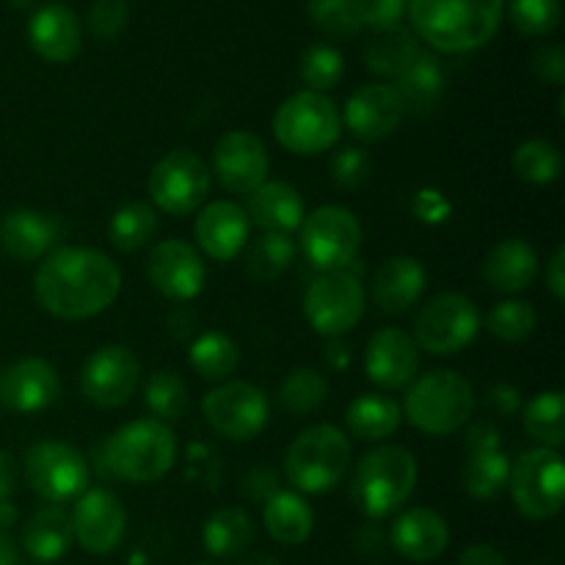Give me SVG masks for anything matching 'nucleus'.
<instances>
[{
    "label": "nucleus",
    "instance_id": "obj_9",
    "mask_svg": "<svg viewBox=\"0 0 565 565\" xmlns=\"http://www.w3.org/2000/svg\"><path fill=\"white\" fill-rule=\"evenodd\" d=\"M480 331V312L463 292H439L419 307L414 342L434 356H452L472 345Z\"/></svg>",
    "mask_w": 565,
    "mask_h": 565
},
{
    "label": "nucleus",
    "instance_id": "obj_41",
    "mask_svg": "<svg viewBox=\"0 0 565 565\" xmlns=\"http://www.w3.org/2000/svg\"><path fill=\"white\" fill-rule=\"evenodd\" d=\"M326 392H329V384L318 370L296 367L279 384V403L290 414H312L323 406Z\"/></svg>",
    "mask_w": 565,
    "mask_h": 565
},
{
    "label": "nucleus",
    "instance_id": "obj_42",
    "mask_svg": "<svg viewBox=\"0 0 565 565\" xmlns=\"http://www.w3.org/2000/svg\"><path fill=\"white\" fill-rule=\"evenodd\" d=\"M143 403H147V408L160 423L180 419L188 408L185 381L177 373H171V370H158V373L149 375L147 390H143Z\"/></svg>",
    "mask_w": 565,
    "mask_h": 565
},
{
    "label": "nucleus",
    "instance_id": "obj_25",
    "mask_svg": "<svg viewBox=\"0 0 565 565\" xmlns=\"http://www.w3.org/2000/svg\"><path fill=\"white\" fill-rule=\"evenodd\" d=\"M425 268L417 257H390L373 274V301L386 315H406L425 292Z\"/></svg>",
    "mask_w": 565,
    "mask_h": 565
},
{
    "label": "nucleus",
    "instance_id": "obj_6",
    "mask_svg": "<svg viewBox=\"0 0 565 565\" xmlns=\"http://www.w3.org/2000/svg\"><path fill=\"white\" fill-rule=\"evenodd\" d=\"M351 467V441L334 425H312L287 447L285 475L303 494H329Z\"/></svg>",
    "mask_w": 565,
    "mask_h": 565
},
{
    "label": "nucleus",
    "instance_id": "obj_13",
    "mask_svg": "<svg viewBox=\"0 0 565 565\" xmlns=\"http://www.w3.org/2000/svg\"><path fill=\"white\" fill-rule=\"evenodd\" d=\"M25 480L50 505H64L86 491V458L64 441H39L25 456Z\"/></svg>",
    "mask_w": 565,
    "mask_h": 565
},
{
    "label": "nucleus",
    "instance_id": "obj_4",
    "mask_svg": "<svg viewBox=\"0 0 565 565\" xmlns=\"http://www.w3.org/2000/svg\"><path fill=\"white\" fill-rule=\"evenodd\" d=\"M417 486V458L401 445H381L356 463L351 497L370 519H386L401 511Z\"/></svg>",
    "mask_w": 565,
    "mask_h": 565
},
{
    "label": "nucleus",
    "instance_id": "obj_27",
    "mask_svg": "<svg viewBox=\"0 0 565 565\" xmlns=\"http://www.w3.org/2000/svg\"><path fill=\"white\" fill-rule=\"evenodd\" d=\"M246 215L270 235H290L303 221V199L287 182H263L257 191L248 193Z\"/></svg>",
    "mask_w": 565,
    "mask_h": 565
},
{
    "label": "nucleus",
    "instance_id": "obj_5",
    "mask_svg": "<svg viewBox=\"0 0 565 565\" xmlns=\"http://www.w3.org/2000/svg\"><path fill=\"white\" fill-rule=\"evenodd\" d=\"M403 417L428 436H452L475 412V392L452 370H430L406 386Z\"/></svg>",
    "mask_w": 565,
    "mask_h": 565
},
{
    "label": "nucleus",
    "instance_id": "obj_46",
    "mask_svg": "<svg viewBox=\"0 0 565 565\" xmlns=\"http://www.w3.org/2000/svg\"><path fill=\"white\" fill-rule=\"evenodd\" d=\"M511 20L524 36H546L561 25V0H511Z\"/></svg>",
    "mask_w": 565,
    "mask_h": 565
},
{
    "label": "nucleus",
    "instance_id": "obj_30",
    "mask_svg": "<svg viewBox=\"0 0 565 565\" xmlns=\"http://www.w3.org/2000/svg\"><path fill=\"white\" fill-rule=\"evenodd\" d=\"M263 522L270 539L285 546H298L312 535L315 513L296 491H276L265 500Z\"/></svg>",
    "mask_w": 565,
    "mask_h": 565
},
{
    "label": "nucleus",
    "instance_id": "obj_56",
    "mask_svg": "<svg viewBox=\"0 0 565 565\" xmlns=\"http://www.w3.org/2000/svg\"><path fill=\"white\" fill-rule=\"evenodd\" d=\"M14 486H17L14 458H11L6 450H0V502L9 500V497L14 494Z\"/></svg>",
    "mask_w": 565,
    "mask_h": 565
},
{
    "label": "nucleus",
    "instance_id": "obj_10",
    "mask_svg": "<svg viewBox=\"0 0 565 565\" xmlns=\"http://www.w3.org/2000/svg\"><path fill=\"white\" fill-rule=\"evenodd\" d=\"M298 232H301L298 241H301L303 257L323 274L348 270L362 246V224L351 210L340 204H326L303 215Z\"/></svg>",
    "mask_w": 565,
    "mask_h": 565
},
{
    "label": "nucleus",
    "instance_id": "obj_21",
    "mask_svg": "<svg viewBox=\"0 0 565 565\" xmlns=\"http://www.w3.org/2000/svg\"><path fill=\"white\" fill-rule=\"evenodd\" d=\"M419 348L401 329H379L364 348V370L375 386L386 392L406 390L417 379Z\"/></svg>",
    "mask_w": 565,
    "mask_h": 565
},
{
    "label": "nucleus",
    "instance_id": "obj_1",
    "mask_svg": "<svg viewBox=\"0 0 565 565\" xmlns=\"http://www.w3.org/2000/svg\"><path fill=\"white\" fill-rule=\"evenodd\" d=\"M119 290V265L97 248H53L33 276L39 307L61 320H86L105 312Z\"/></svg>",
    "mask_w": 565,
    "mask_h": 565
},
{
    "label": "nucleus",
    "instance_id": "obj_14",
    "mask_svg": "<svg viewBox=\"0 0 565 565\" xmlns=\"http://www.w3.org/2000/svg\"><path fill=\"white\" fill-rule=\"evenodd\" d=\"M204 419L218 436L230 441H248L268 425L270 406L259 386L248 381H224L207 392L202 403Z\"/></svg>",
    "mask_w": 565,
    "mask_h": 565
},
{
    "label": "nucleus",
    "instance_id": "obj_7",
    "mask_svg": "<svg viewBox=\"0 0 565 565\" xmlns=\"http://www.w3.org/2000/svg\"><path fill=\"white\" fill-rule=\"evenodd\" d=\"M274 136L292 154L329 152L342 136V114L334 99L307 88L276 108Z\"/></svg>",
    "mask_w": 565,
    "mask_h": 565
},
{
    "label": "nucleus",
    "instance_id": "obj_36",
    "mask_svg": "<svg viewBox=\"0 0 565 565\" xmlns=\"http://www.w3.org/2000/svg\"><path fill=\"white\" fill-rule=\"evenodd\" d=\"M188 362L204 381H226L241 364V351L224 331H204L191 342Z\"/></svg>",
    "mask_w": 565,
    "mask_h": 565
},
{
    "label": "nucleus",
    "instance_id": "obj_37",
    "mask_svg": "<svg viewBox=\"0 0 565 565\" xmlns=\"http://www.w3.org/2000/svg\"><path fill=\"white\" fill-rule=\"evenodd\" d=\"M524 430L530 439L541 441L550 450H557L565 441V395L561 390H550L535 395L524 406Z\"/></svg>",
    "mask_w": 565,
    "mask_h": 565
},
{
    "label": "nucleus",
    "instance_id": "obj_55",
    "mask_svg": "<svg viewBox=\"0 0 565 565\" xmlns=\"http://www.w3.org/2000/svg\"><path fill=\"white\" fill-rule=\"evenodd\" d=\"M417 199H423V202H428V210H423V213H417L423 221H445L447 215H450V204L445 202V196L436 191H423Z\"/></svg>",
    "mask_w": 565,
    "mask_h": 565
},
{
    "label": "nucleus",
    "instance_id": "obj_59",
    "mask_svg": "<svg viewBox=\"0 0 565 565\" xmlns=\"http://www.w3.org/2000/svg\"><path fill=\"white\" fill-rule=\"evenodd\" d=\"M14 522H17V508L11 505V500H3L0 502V530L11 527Z\"/></svg>",
    "mask_w": 565,
    "mask_h": 565
},
{
    "label": "nucleus",
    "instance_id": "obj_50",
    "mask_svg": "<svg viewBox=\"0 0 565 565\" xmlns=\"http://www.w3.org/2000/svg\"><path fill=\"white\" fill-rule=\"evenodd\" d=\"M362 6L364 25L384 31V28L401 25L403 14H406V0H359Z\"/></svg>",
    "mask_w": 565,
    "mask_h": 565
},
{
    "label": "nucleus",
    "instance_id": "obj_8",
    "mask_svg": "<svg viewBox=\"0 0 565 565\" xmlns=\"http://www.w3.org/2000/svg\"><path fill=\"white\" fill-rule=\"evenodd\" d=\"M508 491H511L516 511L530 522H546V519L557 516L565 497L561 452L550 450V447H535V450L522 452L511 463Z\"/></svg>",
    "mask_w": 565,
    "mask_h": 565
},
{
    "label": "nucleus",
    "instance_id": "obj_26",
    "mask_svg": "<svg viewBox=\"0 0 565 565\" xmlns=\"http://www.w3.org/2000/svg\"><path fill=\"white\" fill-rule=\"evenodd\" d=\"M390 541L406 561L430 563L450 544V527L430 508H412L392 524Z\"/></svg>",
    "mask_w": 565,
    "mask_h": 565
},
{
    "label": "nucleus",
    "instance_id": "obj_15",
    "mask_svg": "<svg viewBox=\"0 0 565 565\" xmlns=\"http://www.w3.org/2000/svg\"><path fill=\"white\" fill-rule=\"evenodd\" d=\"M141 364L125 345H103L86 359L81 373V392L97 408H119L136 395Z\"/></svg>",
    "mask_w": 565,
    "mask_h": 565
},
{
    "label": "nucleus",
    "instance_id": "obj_31",
    "mask_svg": "<svg viewBox=\"0 0 565 565\" xmlns=\"http://www.w3.org/2000/svg\"><path fill=\"white\" fill-rule=\"evenodd\" d=\"M445 70H441V61L436 58L428 50H419L412 58V64L401 72L397 77V94L403 97V105L414 110H430L439 105L441 94H445Z\"/></svg>",
    "mask_w": 565,
    "mask_h": 565
},
{
    "label": "nucleus",
    "instance_id": "obj_18",
    "mask_svg": "<svg viewBox=\"0 0 565 565\" xmlns=\"http://www.w3.org/2000/svg\"><path fill=\"white\" fill-rule=\"evenodd\" d=\"M72 527L75 541L88 555H110L125 539V505L108 489L83 491L72 511Z\"/></svg>",
    "mask_w": 565,
    "mask_h": 565
},
{
    "label": "nucleus",
    "instance_id": "obj_38",
    "mask_svg": "<svg viewBox=\"0 0 565 565\" xmlns=\"http://www.w3.org/2000/svg\"><path fill=\"white\" fill-rule=\"evenodd\" d=\"M158 232V210L147 202H130L119 207L110 218L108 237L119 252H138L152 243Z\"/></svg>",
    "mask_w": 565,
    "mask_h": 565
},
{
    "label": "nucleus",
    "instance_id": "obj_43",
    "mask_svg": "<svg viewBox=\"0 0 565 565\" xmlns=\"http://www.w3.org/2000/svg\"><path fill=\"white\" fill-rule=\"evenodd\" d=\"M307 9L315 28L331 39H351L364 28L359 0H309Z\"/></svg>",
    "mask_w": 565,
    "mask_h": 565
},
{
    "label": "nucleus",
    "instance_id": "obj_24",
    "mask_svg": "<svg viewBox=\"0 0 565 565\" xmlns=\"http://www.w3.org/2000/svg\"><path fill=\"white\" fill-rule=\"evenodd\" d=\"M61 235H64L61 221L39 210H14L0 221V246L17 263L47 257Z\"/></svg>",
    "mask_w": 565,
    "mask_h": 565
},
{
    "label": "nucleus",
    "instance_id": "obj_47",
    "mask_svg": "<svg viewBox=\"0 0 565 565\" xmlns=\"http://www.w3.org/2000/svg\"><path fill=\"white\" fill-rule=\"evenodd\" d=\"M370 169H373L370 154L359 147L340 149L334 154V160H331V177H334L337 188H342V191H356V188H362L370 180Z\"/></svg>",
    "mask_w": 565,
    "mask_h": 565
},
{
    "label": "nucleus",
    "instance_id": "obj_60",
    "mask_svg": "<svg viewBox=\"0 0 565 565\" xmlns=\"http://www.w3.org/2000/svg\"><path fill=\"white\" fill-rule=\"evenodd\" d=\"M243 565H279V563L268 555H259V557H252V561H246Z\"/></svg>",
    "mask_w": 565,
    "mask_h": 565
},
{
    "label": "nucleus",
    "instance_id": "obj_53",
    "mask_svg": "<svg viewBox=\"0 0 565 565\" xmlns=\"http://www.w3.org/2000/svg\"><path fill=\"white\" fill-rule=\"evenodd\" d=\"M546 287L557 301H565V246H557V252L552 254L550 268H546Z\"/></svg>",
    "mask_w": 565,
    "mask_h": 565
},
{
    "label": "nucleus",
    "instance_id": "obj_28",
    "mask_svg": "<svg viewBox=\"0 0 565 565\" xmlns=\"http://www.w3.org/2000/svg\"><path fill=\"white\" fill-rule=\"evenodd\" d=\"M539 276V254L530 243L511 237V241L497 243L483 263V279L491 290L516 296L527 290Z\"/></svg>",
    "mask_w": 565,
    "mask_h": 565
},
{
    "label": "nucleus",
    "instance_id": "obj_33",
    "mask_svg": "<svg viewBox=\"0 0 565 565\" xmlns=\"http://www.w3.org/2000/svg\"><path fill=\"white\" fill-rule=\"evenodd\" d=\"M202 539L213 557H237L254 544V522L243 508H221L204 522Z\"/></svg>",
    "mask_w": 565,
    "mask_h": 565
},
{
    "label": "nucleus",
    "instance_id": "obj_48",
    "mask_svg": "<svg viewBox=\"0 0 565 565\" xmlns=\"http://www.w3.org/2000/svg\"><path fill=\"white\" fill-rule=\"evenodd\" d=\"M130 6L127 0H94L88 9V28L97 39H116L127 25Z\"/></svg>",
    "mask_w": 565,
    "mask_h": 565
},
{
    "label": "nucleus",
    "instance_id": "obj_57",
    "mask_svg": "<svg viewBox=\"0 0 565 565\" xmlns=\"http://www.w3.org/2000/svg\"><path fill=\"white\" fill-rule=\"evenodd\" d=\"M326 364H329L331 370H345L348 364H351V351H348V345H340L337 340H331V345L326 348Z\"/></svg>",
    "mask_w": 565,
    "mask_h": 565
},
{
    "label": "nucleus",
    "instance_id": "obj_32",
    "mask_svg": "<svg viewBox=\"0 0 565 565\" xmlns=\"http://www.w3.org/2000/svg\"><path fill=\"white\" fill-rule=\"evenodd\" d=\"M345 423H348V430H351L356 439L384 441L401 428L403 412L390 395L370 392V395H359L356 401L348 406Z\"/></svg>",
    "mask_w": 565,
    "mask_h": 565
},
{
    "label": "nucleus",
    "instance_id": "obj_44",
    "mask_svg": "<svg viewBox=\"0 0 565 565\" xmlns=\"http://www.w3.org/2000/svg\"><path fill=\"white\" fill-rule=\"evenodd\" d=\"M539 326V315H535L530 301H502L486 318V329L502 342H524Z\"/></svg>",
    "mask_w": 565,
    "mask_h": 565
},
{
    "label": "nucleus",
    "instance_id": "obj_23",
    "mask_svg": "<svg viewBox=\"0 0 565 565\" xmlns=\"http://www.w3.org/2000/svg\"><path fill=\"white\" fill-rule=\"evenodd\" d=\"M28 42L39 58L50 64H66L81 53L83 33L75 11L64 3H47L36 9L28 22Z\"/></svg>",
    "mask_w": 565,
    "mask_h": 565
},
{
    "label": "nucleus",
    "instance_id": "obj_34",
    "mask_svg": "<svg viewBox=\"0 0 565 565\" xmlns=\"http://www.w3.org/2000/svg\"><path fill=\"white\" fill-rule=\"evenodd\" d=\"M417 53V36L412 31H406V28L395 25L384 28V31H375V36L364 47V61H367V66L375 75L401 77V72L412 64V58Z\"/></svg>",
    "mask_w": 565,
    "mask_h": 565
},
{
    "label": "nucleus",
    "instance_id": "obj_45",
    "mask_svg": "<svg viewBox=\"0 0 565 565\" xmlns=\"http://www.w3.org/2000/svg\"><path fill=\"white\" fill-rule=\"evenodd\" d=\"M298 72H301L309 92L323 94L342 81L345 64H342V55L337 47H331V44H312V47L303 50L301 61H298Z\"/></svg>",
    "mask_w": 565,
    "mask_h": 565
},
{
    "label": "nucleus",
    "instance_id": "obj_61",
    "mask_svg": "<svg viewBox=\"0 0 565 565\" xmlns=\"http://www.w3.org/2000/svg\"><path fill=\"white\" fill-rule=\"evenodd\" d=\"M14 3L17 6H28V3H31V0H14Z\"/></svg>",
    "mask_w": 565,
    "mask_h": 565
},
{
    "label": "nucleus",
    "instance_id": "obj_40",
    "mask_svg": "<svg viewBox=\"0 0 565 565\" xmlns=\"http://www.w3.org/2000/svg\"><path fill=\"white\" fill-rule=\"evenodd\" d=\"M513 171L524 182L550 185L563 174V154L555 143L544 141V138H533V141H524L513 152Z\"/></svg>",
    "mask_w": 565,
    "mask_h": 565
},
{
    "label": "nucleus",
    "instance_id": "obj_3",
    "mask_svg": "<svg viewBox=\"0 0 565 565\" xmlns=\"http://www.w3.org/2000/svg\"><path fill=\"white\" fill-rule=\"evenodd\" d=\"M177 461V434L154 417L132 419L105 441V467L125 483H158Z\"/></svg>",
    "mask_w": 565,
    "mask_h": 565
},
{
    "label": "nucleus",
    "instance_id": "obj_52",
    "mask_svg": "<svg viewBox=\"0 0 565 565\" xmlns=\"http://www.w3.org/2000/svg\"><path fill=\"white\" fill-rule=\"evenodd\" d=\"M469 452H486V450H502V436L500 430L491 423H478L472 425L467 436Z\"/></svg>",
    "mask_w": 565,
    "mask_h": 565
},
{
    "label": "nucleus",
    "instance_id": "obj_35",
    "mask_svg": "<svg viewBox=\"0 0 565 565\" xmlns=\"http://www.w3.org/2000/svg\"><path fill=\"white\" fill-rule=\"evenodd\" d=\"M508 475H511V458L502 450L469 452L463 463V489L472 500L491 502L508 489Z\"/></svg>",
    "mask_w": 565,
    "mask_h": 565
},
{
    "label": "nucleus",
    "instance_id": "obj_22",
    "mask_svg": "<svg viewBox=\"0 0 565 565\" xmlns=\"http://www.w3.org/2000/svg\"><path fill=\"white\" fill-rule=\"evenodd\" d=\"M248 235H252V221H248L246 210L230 199L207 204L193 221V237H196L199 248L215 263L235 259L248 246Z\"/></svg>",
    "mask_w": 565,
    "mask_h": 565
},
{
    "label": "nucleus",
    "instance_id": "obj_19",
    "mask_svg": "<svg viewBox=\"0 0 565 565\" xmlns=\"http://www.w3.org/2000/svg\"><path fill=\"white\" fill-rule=\"evenodd\" d=\"M61 395L58 373L36 356L20 359L0 370V408L11 414H36L53 406Z\"/></svg>",
    "mask_w": 565,
    "mask_h": 565
},
{
    "label": "nucleus",
    "instance_id": "obj_58",
    "mask_svg": "<svg viewBox=\"0 0 565 565\" xmlns=\"http://www.w3.org/2000/svg\"><path fill=\"white\" fill-rule=\"evenodd\" d=\"M0 565H17V546L3 530H0Z\"/></svg>",
    "mask_w": 565,
    "mask_h": 565
},
{
    "label": "nucleus",
    "instance_id": "obj_16",
    "mask_svg": "<svg viewBox=\"0 0 565 565\" xmlns=\"http://www.w3.org/2000/svg\"><path fill=\"white\" fill-rule=\"evenodd\" d=\"M147 276L160 296L185 303L204 290L207 268L191 243L171 237V241H160L149 252Z\"/></svg>",
    "mask_w": 565,
    "mask_h": 565
},
{
    "label": "nucleus",
    "instance_id": "obj_11",
    "mask_svg": "<svg viewBox=\"0 0 565 565\" xmlns=\"http://www.w3.org/2000/svg\"><path fill=\"white\" fill-rule=\"evenodd\" d=\"M210 185H213V177H210L207 163L196 152L174 149L152 166L147 191L154 207L163 213L191 215L207 202Z\"/></svg>",
    "mask_w": 565,
    "mask_h": 565
},
{
    "label": "nucleus",
    "instance_id": "obj_2",
    "mask_svg": "<svg viewBox=\"0 0 565 565\" xmlns=\"http://www.w3.org/2000/svg\"><path fill=\"white\" fill-rule=\"evenodd\" d=\"M414 33L441 53H469L500 31L505 0H412Z\"/></svg>",
    "mask_w": 565,
    "mask_h": 565
},
{
    "label": "nucleus",
    "instance_id": "obj_49",
    "mask_svg": "<svg viewBox=\"0 0 565 565\" xmlns=\"http://www.w3.org/2000/svg\"><path fill=\"white\" fill-rule=\"evenodd\" d=\"M530 70L539 81L552 83V86H563L565 83V53L561 44H546L539 47L530 58Z\"/></svg>",
    "mask_w": 565,
    "mask_h": 565
},
{
    "label": "nucleus",
    "instance_id": "obj_17",
    "mask_svg": "<svg viewBox=\"0 0 565 565\" xmlns=\"http://www.w3.org/2000/svg\"><path fill=\"white\" fill-rule=\"evenodd\" d=\"M268 149L254 132L230 130L218 138L213 149V171L230 193L248 196L263 182H268Z\"/></svg>",
    "mask_w": 565,
    "mask_h": 565
},
{
    "label": "nucleus",
    "instance_id": "obj_12",
    "mask_svg": "<svg viewBox=\"0 0 565 565\" xmlns=\"http://www.w3.org/2000/svg\"><path fill=\"white\" fill-rule=\"evenodd\" d=\"M303 315L320 337L340 340L364 318V287L348 270L318 276L303 292Z\"/></svg>",
    "mask_w": 565,
    "mask_h": 565
},
{
    "label": "nucleus",
    "instance_id": "obj_54",
    "mask_svg": "<svg viewBox=\"0 0 565 565\" xmlns=\"http://www.w3.org/2000/svg\"><path fill=\"white\" fill-rule=\"evenodd\" d=\"M458 565H508V561L494 546L475 544L469 550H463V555L458 557Z\"/></svg>",
    "mask_w": 565,
    "mask_h": 565
},
{
    "label": "nucleus",
    "instance_id": "obj_51",
    "mask_svg": "<svg viewBox=\"0 0 565 565\" xmlns=\"http://www.w3.org/2000/svg\"><path fill=\"white\" fill-rule=\"evenodd\" d=\"M486 403H489L491 412L502 414V417H513L522 406V397H519V390L511 384H500L491 386L489 395H486Z\"/></svg>",
    "mask_w": 565,
    "mask_h": 565
},
{
    "label": "nucleus",
    "instance_id": "obj_20",
    "mask_svg": "<svg viewBox=\"0 0 565 565\" xmlns=\"http://www.w3.org/2000/svg\"><path fill=\"white\" fill-rule=\"evenodd\" d=\"M406 116V105L390 83H367L356 88L345 105V127L353 138L364 143H375L390 138L401 127Z\"/></svg>",
    "mask_w": 565,
    "mask_h": 565
},
{
    "label": "nucleus",
    "instance_id": "obj_39",
    "mask_svg": "<svg viewBox=\"0 0 565 565\" xmlns=\"http://www.w3.org/2000/svg\"><path fill=\"white\" fill-rule=\"evenodd\" d=\"M298 246L290 241V235H270L265 232L263 237L248 246L246 254V270L252 279L257 281H274L285 274L296 259Z\"/></svg>",
    "mask_w": 565,
    "mask_h": 565
},
{
    "label": "nucleus",
    "instance_id": "obj_29",
    "mask_svg": "<svg viewBox=\"0 0 565 565\" xmlns=\"http://www.w3.org/2000/svg\"><path fill=\"white\" fill-rule=\"evenodd\" d=\"M75 544L72 513L61 505H47L28 519L22 530V546L39 563H55Z\"/></svg>",
    "mask_w": 565,
    "mask_h": 565
}]
</instances>
